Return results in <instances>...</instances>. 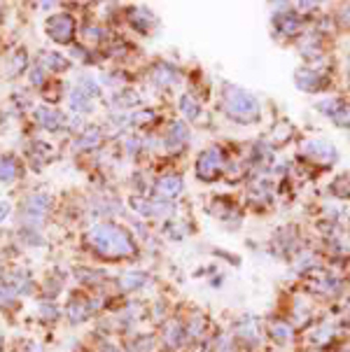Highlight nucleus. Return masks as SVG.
<instances>
[{"label": "nucleus", "instance_id": "f257e3e1", "mask_svg": "<svg viewBox=\"0 0 350 352\" xmlns=\"http://www.w3.org/2000/svg\"><path fill=\"white\" fill-rule=\"evenodd\" d=\"M49 35L59 42H65L70 35H73V21L68 17H54V21H49Z\"/></svg>", "mask_w": 350, "mask_h": 352}, {"label": "nucleus", "instance_id": "f03ea898", "mask_svg": "<svg viewBox=\"0 0 350 352\" xmlns=\"http://www.w3.org/2000/svg\"><path fill=\"white\" fill-rule=\"evenodd\" d=\"M0 177H12V173H14V166H12L10 161H2V163H0Z\"/></svg>", "mask_w": 350, "mask_h": 352}]
</instances>
